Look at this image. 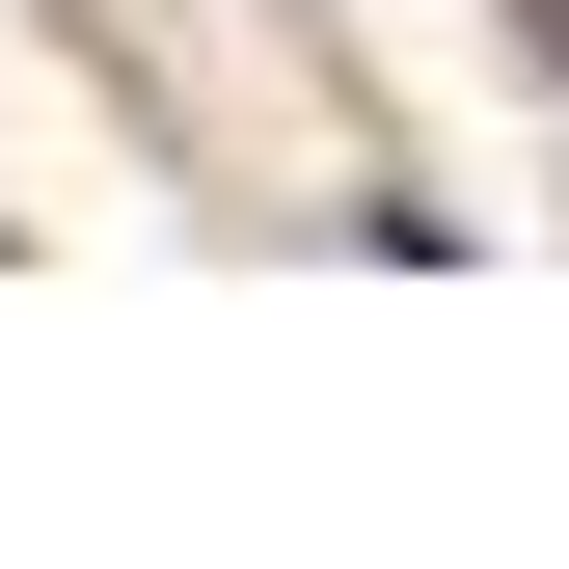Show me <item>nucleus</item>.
<instances>
[{"mask_svg": "<svg viewBox=\"0 0 569 569\" xmlns=\"http://www.w3.org/2000/svg\"><path fill=\"white\" fill-rule=\"evenodd\" d=\"M542 28H569V0H542Z\"/></svg>", "mask_w": 569, "mask_h": 569, "instance_id": "f257e3e1", "label": "nucleus"}]
</instances>
